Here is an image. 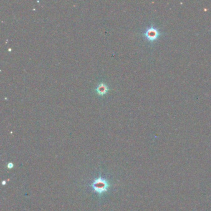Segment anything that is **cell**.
Here are the masks:
<instances>
[{
	"mask_svg": "<svg viewBox=\"0 0 211 211\" xmlns=\"http://www.w3.org/2000/svg\"><path fill=\"white\" fill-rule=\"evenodd\" d=\"M111 186L110 182L106 178L102 177L100 175L90 185V187L92 191L97 193L100 198H101L103 194L108 191Z\"/></svg>",
	"mask_w": 211,
	"mask_h": 211,
	"instance_id": "1",
	"label": "cell"
},
{
	"mask_svg": "<svg viewBox=\"0 0 211 211\" xmlns=\"http://www.w3.org/2000/svg\"><path fill=\"white\" fill-rule=\"evenodd\" d=\"M7 167L9 169H12V168L14 167V164H13L12 163H11V162H9V163H8V164L7 165Z\"/></svg>",
	"mask_w": 211,
	"mask_h": 211,
	"instance_id": "4",
	"label": "cell"
},
{
	"mask_svg": "<svg viewBox=\"0 0 211 211\" xmlns=\"http://www.w3.org/2000/svg\"><path fill=\"white\" fill-rule=\"evenodd\" d=\"M144 36L149 41H154L159 36V34L156 29L151 27L147 29V31L144 33Z\"/></svg>",
	"mask_w": 211,
	"mask_h": 211,
	"instance_id": "2",
	"label": "cell"
},
{
	"mask_svg": "<svg viewBox=\"0 0 211 211\" xmlns=\"http://www.w3.org/2000/svg\"><path fill=\"white\" fill-rule=\"evenodd\" d=\"M6 184V181L5 180L2 181V185H5Z\"/></svg>",
	"mask_w": 211,
	"mask_h": 211,
	"instance_id": "5",
	"label": "cell"
},
{
	"mask_svg": "<svg viewBox=\"0 0 211 211\" xmlns=\"http://www.w3.org/2000/svg\"><path fill=\"white\" fill-rule=\"evenodd\" d=\"M108 91V86L104 83H100L96 87V92L98 94L100 95H103L106 94Z\"/></svg>",
	"mask_w": 211,
	"mask_h": 211,
	"instance_id": "3",
	"label": "cell"
}]
</instances>
